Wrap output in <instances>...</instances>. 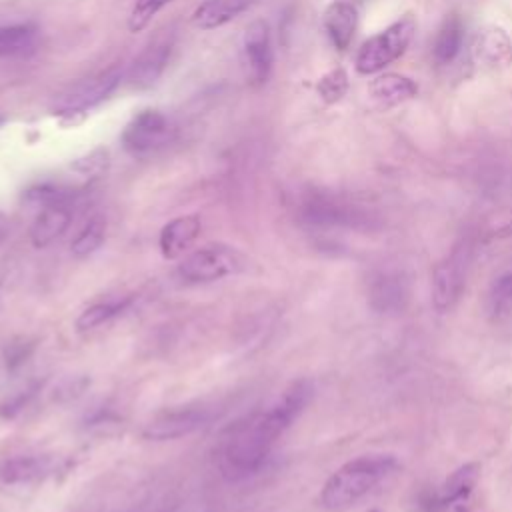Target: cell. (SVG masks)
<instances>
[{
  "instance_id": "33",
  "label": "cell",
  "mask_w": 512,
  "mask_h": 512,
  "mask_svg": "<svg viewBox=\"0 0 512 512\" xmlns=\"http://www.w3.org/2000/svg\"><path fill=\"white\" fill-rule=\"evenodd\" d=\"M8 228H10L8 218H6L4 214H0V244H2V240L8 236Z\"/></svg>"
},
{
  "instance_id": "31",
  "label": "cell",
  "mask_w": 512,
  "mask_h": 512,
  "mask_svg": "<svg viewBox=\"0 0 512 512\" xmlns=\"http://www.w3.org/2000/svg\"><path fill=\"white\" fill-rule=\"evenodd\" d=\"M90 384V380L88 378H84V376H74V378H66V380H62L60 384H58V388L54 390L56 394V398H60V400H70V398H76V396H80L82 392H84V388Z\"/></svg>"
},
{
  "instance_id": "13",
  "label": "cell",
  "mask_w": 512,
  "mask_h": 512,
  "mask_svg": "<svg viewBox=\"0 0 512 512\" xmlns=\"http://www.w3.org/2000/svg\"><path fill=\"white\" fill-rule=\"evenodd\" d=\"M472 62L480 68H498L512 58V40L500 26L478 30L470 46Z\"/></svg>"
},
{
  "instance_id": "29",
  "label": "cell",
  "mask_w": 512,
  "mask_h": 512,
  "mask_svg": "<svg viewBox=\"0 0 512 512\" xmlns=\"http://www.w3.org/2000/svg\"><path fill=\"white\" fill-rule=\"evenodd\" d=\"M110 164V156H108V150L106 148H96L92 150L90 154L78 158L72 162V170L78 172L80 176L84 178H96L100 176L102 172H106Z\"/></svg>"
},
{
  "instance_id": "6",
  "label": "cell",
  "mask_w": 512,
  "mask_h": 512,
  "mask_svg": "<svg viewBox=\"0 0 512 512\" xmlns=\"http://www.w3.org/2000/svg\"><path fill=\"white\" fill-rule=\"evenodd\" d=\"M176 128L160 110H142L122 132V146L128 154L144 158L160 152L174 140Z\"/></svg>"
},
{
  "instance_id": "30",
  "label": "cell",
  "mask_w": 512,
  "mask_h": 512,
  "mask_svg": "<svg viewBox=\"0 0 512 512\" xmlns=\"http://www.w3.org/2000/svg\"><path fill=\"white\" fill-rule=\"evenodd\" d=\"M38 388H40L38 384H32V386H28V388H24V390H18L16 394L4 398V400L0 402V418H6V420H8V418H14L18 412H22V410L28 406L30 398L34 396V392H36Z\"/></svg>"
},
{
  "instance_id": "5",
  "label": "cell",
  "mask_w": 512,
  "mask_h": 512,
  "mask_svg": "<svg viewBox=\"0 0 512 512\" xmlns=\"http://www.w3.org/2000/svg\"><path fill=\"white\" fill-rule=\"evenodd\" d=\"M300 214L308 224L324 228H368L370 214L344 198L326 192H310L300 202Z\"/></svg>"
},
{
  "instance_id": "11",
  "label": "cell",
  "mask_w": 512,
  "mask_h": 512,
  "mask_svg": "<svg viewBox=\"0 0 512 512\" xmlns=\"http://www.w3.org/2000/svg\"><path fill=\"white\" fill-rule=\"evenodd\" d=\"M368 298L378 312H398L408 298V282L398 268H376L368 280Z\"/></svg>"
},
{
  "instance_id": "9",
  "label": "cell",
  "mask_w": 512,
  "mask_h": 512,
  "mask_svg": "<svg viewBox=\"0 0 512 512\" xmlns=\"http://www.w3.org/2000/svg\"><path fill=\"white\" fill-rule=\"evenodd\" d=\"M212 418L210 408L202 404H190V406H176L170 410H164L156 414L142 430V436L146 440L154 442H166V440H178L184 436H190L192 432L206 426Z\"/></svg>"
},
{
  "instance_id": "23",
  "label": "cell",
  "mask_w": 512,
  "mask_h": 512,
  "mask_svg": "<svg viewBox=\"0 0 512 512\" xmlns=\"http://www.w3.org/2000/svg\"><path fill=\"white\" fill-rule=\"evenodd\" d=\"M462 40H464V26L460 18L458 16L446 18L434 38V46H432L434 60L438 64H450L458 56L462 48Z\"/></svg>"
},
{
  "instance_id": "8",
  "label": "cell",
  "mask_w": 512,
  "mask_h": 512,
  "mask_svg": "<svg viewBox=\"0 0 512 512\" xmlns=\"http://www.w3.org/2000/svg\"><path fill=\"white\" fill-rule=\"evenodd\" d=\"M120 76H122L120 70L116 66H112L92 78L76 82L52 100L50 110L54 114H66V116L84 112V110L100 104L102 100H106L118 86Z\"/></svg>"
},
{
  "instance_id": "24",
  "label": "cell",
  "mask_w": 512,
  "mask_h": 512,
  "mask_svg": "<svg viewBox=\"0 0 512 512\" xmlns=\"http://www.w3.org/2000/svg\"><path fill=\"white\" fill-rule=\"evenodd\" d=\"M106 240V220L102 216H92L72 238L70 252L74 258L92 256Z\"/></svg>"
},
{
  "instance_id": "19",
  "label": "cell",
  "mask_w": 512,
  "mask_h": 512,
  "mask_svg": "<svg viewBox=\"0 0 512 512\" xmlns=\"http://www.w3.org/2000/svg\"><path fill=\"white\" fill-rule=\"evenodd\" d=\"M480 480V466L478 464H464L456 468L444 482L440 490V500L444 508H460L470 502V496Z\"/></svg>"
},
{
  "instance_id": "34",
  "label": "cell",
  "mask_w": 512,
  "mask_h": 512,
  "mask_svg": "<svg viewBox=\"0 0 512 512\" xmlns=\"http://www.w3.org/2000/svg\"><path fill=\"white\" fill-rule=\"evenodd\" d=\"M198 512H200V510H198Z\"/></svg>"
},
{
  "instance_id": "15",
  "label": "cell",
  "mask_w": 512,
  "mask_h": 512,
  "mask_svg": "<svg viewBox=\"0 0 512 512\" xmlns=\"http://www.w3.org/2000/svg\"><path fill=\"white\" fill-rule=\"evenodd\" d=\"M72 224V204H52L40 208L30 226V242L34 248L54 244Z\"/></svg>"
},
{
  "instance_id": "16",
  "label": "cell",
  "mask_w": 512,
  "mask_h": 512,
  "mask_svg": "<svg viewBox=\"0 0 512 512\" xmlns=\"http://www.w3.org/2000/svg\"><path fill=\"white\" fill-rule=\"evenodd\" d=\"M170 48L172 42L170 40H160L150 44L132 64L128 80L132 84V88L144 90L150 88L158 82V78L162 76L166 64H168V56H170Z\"/></svg>"
},
{
  "instance_id": "28",
  "label": "cell",
  "mask_w": 512,
  "mask_h": 512,
  "mask_svg": "<svg viewBox=\"0 0 512 512\" xmlns=\"http://www.w3.org/2000/svg\"><path fill=\"white\" fill-rule=\"evenodd\" d=\"M348 90V76L344 70L336 68V70H330L328 74H324L318 82V94L324 102L328 104H334L338 102Z\"/></svg>"
},
{
  "instance_id": "1",
  "label": "cell",
  "mask_w": 512,
  "mask_h": 512,
  "mask_svg": "<svg viewBox=\"0 0 512 512\" xmlns=\"http://www.w3.org/2000/svg\"><path fill=\"white\" fill-rule=\"evenodd\" d=\"M312 396L314 384L310 380H294L266 410L240 424L224 444L220 458L222 474L232 482L256 474L276 440L304 412Z\"/></svg>"
},
{
  "instance_id": "10",
  "label": "cell",
  "mask_w": 512,
  "mask_h": 512,
  "mask_svg": "<svg viewBox=\"0 0 512 512\" xmlns=\"http://www.w3.org/2000/svg\"><path fill=\"white\" fill-rule=\"evenodd\" d=\"M244 60L248 68V76L252 84L260 86L268 80L272 70V42H270V28L264 20H254L246 26L244 32Z\"/></svg>"
},
{
  "instance_id": "4",
  "label": "cell",
  "mask_w": 512,
  "mask_h": 512,
  "mask_svg": "<svg viewBox=\"0 0 512 512\" xmlns=\"http://www.w3.org/2000/svg\"><path fill=\"white\" fill-rule=\"evenodd\" d=\"M414 32L416 20L412 16H404L376 36L368 38L356 54V72L370 76L384 70L406 52L414 38Z\"/></svg>"
},
{
  "instance_id": "17",
  "label": "cell",
  "mask_w": 512,
  "mask_h": 512,
  "mask_svg": "<svg viewBox=\"0 0 512 512\" xmlns=\"http://www.w3.org/2000/svg\"><path fill=\"white\" fill-rule=\"evenodd\" d=\"M326 36L330 38L332 46L336 50H346L354 38L356 24H358V12L348 2H332L322 18Z\"/></svg>"
},
{
  "instance_id": "32",
  "label": "cell",
  "mask_w": 512,
  "mask_h": 512,
  "mask_svg": "<svg viewBox=\"0 0 512 512\" xmlns=\"http://www.w3.org/2000/svg\"><path fill=\"white\" fill-rule=\"evenodd\" d=\"M30 350L32 346L30 344H12L8 350H6V366H20L26 362V358L30 356Z\"/></svg>"
},
{
  "instance_id": "22",
  "label": "cell",
  "mask_w": 512,
  "mask_h": 512,
  "mask_svg": "<svg viewBox=\"0 0 512 512\" xmlns=\"http://www.w3.org/2000/svg\"><path fill=\"white\" fill-rule=\"evenodd\" d=\"M38 30L34 24H12L0 28V56L26 58L36 50Z\"/></svg>"
},
{
  "instance_id": "12",
  "label": "cell",
  "mask_w": 512,
  "mask_h": 512,
  "mask_svg": "<svg viewBox=\"0 0 512 512\" xmlns=\"http://www.w3.org/2000/svg\"><path fill=\"white\" fill-rule=\"evenodd\" d=\"M58 470V462L48 454H18L0 462V482L34 484L52 476Z\"/></svg>"
},
{
  "instance_id": "18",
  "label": "cell",
  "mask_w": 512,
  "mask_h": 512,
  "mask_svg": "<svg viewBox=\"0 0 512 512\" xmlns=\"http://www.w3.org/2000/svg\"><path fill=\"white\" fill-rule=\"evenodd\" d=\"M370 96L376 100L378 106L382 108H392L396 104H402L406 100H412L418 94V84L404 76V74H396V72H386L376 76L370 86Z\"/></svg>"
},
{
  "instance_id": "14",
  "label": "cell",
  "mask_w": 512,
  "mask_h": 512,
  "mask_svg": "<svg viewBox=\"0 0 512 512\" xmlns=\"http://www.w3.org/2000/svg\"><path fill=\"white\" fill-rule=\"evenodd\" d=\"M202 230V220L196 214H186L170 220L162 226L158 236V248L164 258H178L188 252Z\"/></svg>"
},
{
  "instance_id": "3",
  "label": "cell",
  "mask_w": 512,
  "mask_h": 512,
  "mask_svg": "<svg viewBox=\"0 0 512 512\" xmlns=\"http://www.w3.org/2000/svg\"><path fill=\"white\" fill-rule=\"evenodd\" d=\"M248 260L232 246L208 244L186 254L176 272L186 284H208L244 272Z\"/></svg>"
},
{
  "instance_id": "2",
  "label": "cell",
  "mask_w": 512,
  "mask_h": 512,
  "mask_svg": "<svg viewBox=\"0 0 512 512\" xmlns=\"http://www.w3.org/2000/svg\"><path fill=\"white\" fill-rule=\"evenodd\" d=\"M392 454H364L342 464L322 486L320 504L330 512H342L372 494L398 472Z\"/></svg>"
},
{
  "instance_id": "26",
  "label": "cell",
  "mask_w": 512,
  "mask_h": 512,
  "mask_svg": "<svg viewBox=\"0 0 512 512\" xmlns=\"http://www.w3.org/2000/svg\"><path fill=\"white\" fill-rule=\"evenodd\" d=\"M74 190L58 186V184H36L24 192V200L34 206H52V204H72Z\"/></svg>"
},
{
  "instance_id": "20",
  "label": "cell",
  "mask_w": 512,
  "mask_h": 512,
  "mask_svg": "<svg viewBox=\"0 0 512 512\" xmlns=\"http://www.w3.org/2000/svg\"><path fill=\"white\" fill-rule=\"evenodd\" d=\"M254 0H204L192 14V24L202 30H212L228 24L246 8L252 6Z\"/></svg>"
},
{
  "instance_id": "7",
  "label": "cell",
  "mask_w": 512,
  "mask_h": 512,
  "mask_svg": "<svg viewBox=\"0 0 512 512\" xmlns=\"http://www.w3.org/2000/svg\"><path fill=\"white\" fill-rule=\"evenodd\" d=\"M470 246L464 242L460 246H456L436 268H434V276H432V300L438 312H446L450 310L464 286H466V278H468V270H470Z\"/></svg>"
},
{
  "instance_id": "25",
  "label": "cell",
  "mask_w": 512,
  "mask_h": 512,
  "mask_svg": "<svg viewBox=\"0 0 512 512\" xmlns=\"http://www.w3.org/2000/svg\"><path fill=\"white\" fill-rule=\"evenodd\" d=\"M486 306L494 318L512 316V270L500 274L490 284V290L486 296Z\"/></svg>"
},
{
  "instance_id": "21",
  "label": "cell",
  "mask_w": 512,
  "mask_h": 512,
  "mask_svg": "<svg viewBox=\"0 0 512 512\" xmlns=\"http://www.w3.org/2000/svg\"><path fill=\"white\" fill-rule=\"evenodd\" d=\"M134 304V296H122V298H108V300H100L90 304L88 308H84L74 326L76 332H90L96 330L108 322H112L114 318L122 316L124 312H128Z\"/></svg>"
},
{
  "instance_id": "27",
  "label": "cell",
  "mask_w": 512,
  "mask_h": 512,
  "mask_svg": "<svg viewBox=\"0 0 512 512\" xmlns=\"http://www.w3.org/2000/svg\"><path fill=\"white\" fill-rule=\"evenodd\" d=\"M170 2L174 0H136L128 16V30L130 32L144 30L152 22V18Z\"/></svg>"
}]
</instances>
